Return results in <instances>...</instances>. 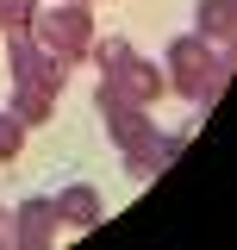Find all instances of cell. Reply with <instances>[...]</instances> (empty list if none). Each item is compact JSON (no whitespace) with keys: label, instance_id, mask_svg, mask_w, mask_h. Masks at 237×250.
<instances>
[{"label":"cell","instance_id":"6da1fadb","mask_svg":"<svg viewBox=\"0 0 237 250\" xmlns=\"http://www.w3.org/2000/svg\"><path fill=\"white\" fill-rule=\"evenodd\" d=\"M94 62H100V88H94L100 113H106V106H150L156 94L169 88V75H162L156 62H144L125 38H100V44H94Z\"/></svg>","mask_w":237,"mask_h":250},{"label":"cell","instance_id":"7a4b0ae2","mask_svg":"<svg viewBox=\"0 0 237 250\" xmlns=\"http://www.w3.org/2000/svg\"><path fill=\"white\" fill-rule=\"evenodd\" d=\"M106 131H113L118 156H125V175H138V182L162 175L187 150V131H156L144 106H106Z\"/></svg>","mask_w":237,"mask_h":250},{"label":"cell","instance_id":"3957f363","mask_svg":"<svg viewBox=\"0 0 237 250\" xmlns=\"http://www.w3.org/2000/svg\"><path fill=\"white\" fill-rule=\"evenodd\" d=\"M225 82H231V50H212L206 38H194V31L169 44V88H175L181 100L212 106V100L225 94Z\"/></svg>","mask_w":237,"mask_h":250},{"label":"cell","instance_id":"277c9868","mask_svg":"<svg viewBox=\"0 0 237 250\" xmlns=\"http://www.w3.org/2000/svg\"><path fill=\"white\" fill-rule=\"evenodd\" d=\"M31 38H38L44 50H57V57L75 69V62L94 50V19H88V6H69V0H62V6H50V13L31 19Z\"/></svg>","mask_w":237,"mask_h":250},{"label":"cell","instance_id":"5b68a950","mask_svg":"<svg viewBox=\"0 0 237 250\" xmlns=\"http://www.w3.org/2000/svg\"><path fill=\"white\" fill-rule=\"evenodd\" d=\"M6 62H13V82H31V88H62V82H69V62H62L57 50H44V44L31 38V25L6 31Z\"/></svg>","mask_w":237,"mask_h":250},{"label":"cell","instance_id":"8992f818","mask_svg":"<svg viewBox=\"0 0 237 250\" xmlns=\"http://www.w3.org/2000/svg\"><path fill=\"white\" fill-rule=\"evenodd\" d=\"M57 231H62L57 200H25V207H13V250H50Z\"/></svg>","mask_w":237,"mask_h":250},{"label":"cell","instance_id":"52a82bcc","mask_svg":"<svg viewBox=\"0 0 237 250\" xmlns=\"http://www.w3.org/2000/svg\"><path fill=\"white\" fill-rule=\"evenodd\" d=\"M194 38H206L212 50H231L237 44V0H200V13H194Z\"/></svg>","mask_w":237,"mask_h":250},{"label":"cell","instance_id":"ba28073f","mask_svg":"<svg viewBox=\"0 0 237 250\" xmlns=\"http://www.w3.org/2000/svg\"><path fill=\"white\" fill-rule=\"evenodd\" d=\"M6 113L25 125H50V113H57V88H31V82H13V94H6Z\"/></svg>","mask_w":237,"mask_h":250},{"label":"cell","instance_id":"9c48e42d","mask_svg":"<svg viewBox=\"0 0 237 250\" xmlns=\"http://www.w3.org/2000/svg\"><path fill=\"white\" fill-rule=\"evenodd\" d=\"M57 213H62V225L88 231V225H100V194H94L88 182H69V188L57 194Z\"/></svg>","mask_w":237,"mask_h":250},{"label":"cell","instance_id":"30bf717a","mask_svg":"<svg viewBox=\"0 0 237 250\" xmlns=\"http://www.w3.org/2000/svg\"><path fill=\"white\" fill-rule=\"evenodd\" d=\"M19 150H25V119H13V113L0 106V163H13Z\"/></svg>","mask_w":237,"mask_h":250},{"label":"cell","instance_id":"8fae6325","mask_svg":"<svg viewBox=\"0 0 237 250\" xmlns=\"http://www.w3.org/2000/svg\"><path fill=\"white\" fill-rule=\"evenodd\" d=\"M31 19H38L31 0H0V31H19V25H31Z\"/></svg>","mask_w":237,"mask_h":250},{"label":"cell","instance_id":"7c38bea8","mask_svg":"<svg viewBox=\"0 0 237 250\" xmlns=\"http://www.w3.org/2000/svg\"><path fill=\"white\" fill-rule=\"evenodd\" d=\"M0 250H13V213L0 207Z\"/></svg>","mask_w":237,"mask_h":250},{"label":"cell","instance_id":"4fadbf2b","mask_svg":"<svg viewBox=\"0 0 237 250\" xmlns=\"http://www.w3.org/2000/svg\"><path fill=\"white\" fill-rule=\"evenodd\" d=\"M69 6H88V0H69Z\"/></svg>","mask_w":237,"mask_h":250}]
</instances>
